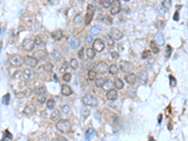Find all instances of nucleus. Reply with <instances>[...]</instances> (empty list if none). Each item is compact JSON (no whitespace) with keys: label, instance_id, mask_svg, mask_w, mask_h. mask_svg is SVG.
I'll list each match as a JSON object with an SVG mask.
<instances>
[{"label":"nucleus","instance_id":"obj_1","mask_svg":"<svg viewBox=\"0 0 188 141\" xmlns=\"http://www.w3.org/2000/svg\"><path fill=\"white\" fill-rule=\"evenodd\" d=\"M56 128L62 134H68L72 130V124L68 119H60L56 122Z\"/></svg>","mask_w":188,"mask_h":141},{"label":"nucleus","instance_id":"obj_2","mask_svg":"<svg viewBox=\"0 0 188 141\" xmlns=\"http://www.w3.org/2000/svg\"><path fill=\"white\" fill-rule=\"evenodd\" d=\"M83 104L87 106H96L98 105V100L95 96L91 95V94H87L82 98Z\"/></svg>","mask_w":188,"mask_h":141},{"label":"nucleus","instance_id":"obj_3","mask_svg":"<svg viewBox=\"0 0 188 141\" xmlns=\"http://www.w3.org/2000/svg\"><path fill=\"white\" fill-rule=\"evenodd\" d=\"M94 12H95L94 7L89 4L88 6V10H87L86 16H85V23H86V25H89L90 22L92 21L93 16H94Z\"/></svg>","mask_w":188,"mask_h":141},{"label":"nucleus","instance_id":"obj_4","mask_svg":"<svg viewBox=\"0 0 188 141\" xmlns=\"http://www.w3.org/2000/svg\"><path fill=\"white\" fill-rule=\"evenodd\" d=\"M120 9H121L120 1L119 0H113L111 2V6H110V13L112 15H116L120 11Z\"/></svg>","mask_w":188,"mask_h":141},{"label":"nucleus","instance_id":"obj_5","mask_svg":"<svg viewBox=\"0 0 188 141\" xmlns=\"http://www.w3.org/2000/svg\"><path fill=\"white\" fill-rule=\"evenodd\" d=\"M34 46H35V43H34L33 39H25L23 41V43H22V47H23V49L25 50V51H27V52L32 51L34 48Z\"/></svg>","mask_w":188,"mask_h":141},{"label":"nucleus","instance_id":"obj_6","mask_svg":"<svg viewBox=\"0 0 188 141\" xmlns=\"http://www.w3.org/2000/svg\"><path fill=\"white\" fill-rule=\"evenodd\" d=\"M108 71V66L106 62L103 61H100L95 67V72L96 73H100V74H105Z\"/></svg>","mask_w":188,"mask_h":141},{"label":"nucleus","instance_id":"obj_7","mask_svg":"<svg viewBox=\"0 0 188 141\" xmlns=\"http://www.w3.org/2000/svg\"><path fill=\"white\" fill-rule=\"evenodd\" d=\"M22 21L23 23L27 26H31L35 22V17L30 14V13H25L23 16H22Z\"/></svg>","mask_w":188,"mask_h":141},{"label":"nucleus","instance_id":"obj_8","mask_svg":"<svg viewBox=\"0 0 188 141\" xmlns=\"http://www.w3.org/2000/svg\"><path fill=\"white\" fill-rule=\"evenodd\" d=\"M45 92H46V90H45L44 87H41V88L36 89V97L39 103H40V104H43L45 102Z\"/></svg>","mask_w":188,"mask_h":141},{"label":"nucleus","instance_id":"obj_9","mask_svg":"<svg viewBox=\"0 0 188 141\" xmlns=\"http://www.w3.org/2000/svg\"><path fill=\"white\" fill-rule=\"evenodd\" d=\"M24 62V58L20 55H13L10 57V63L14 67H20Z\"/></svg>","mask_w":188,"mask_h":141},{"label":"nucleus","instance_id":"obj_10","mask_svg":"<svg viewBox=\"0 0 188 141\" xmlns=\"http://www.w3.org/2000/svg\"><path fill=\"white\" fill-rule=\"evenodd\" d=\"M24 63L27 66L30 67V68H34V67H36L37 64H38V60H37L34 56H27L24 57Z\"/></svg>","mask_w":188,"mask_h":141},{"label":"nucleus","instance_id":"obj_11","mask_svg":"<svg viewBox=\"0 0 188 141\" xmlns=\"http://www.w3.org/2000/svg\"><path fill=\"white\" fill-rule=\"evenodd\" d=\"M93 48L97 52H102L105 49V43L101 39H97L93 43Z\"/></svg>","mask_w":188,"mask_h":141},{"label":"nucleus","instance_id":"obj_12","mask_svg":"<svg viewBox=\"0 0 188 141\" xmlns=\"http://www.w3.org/2000/svg\"><path fill=\"white\" fill-rule=\"evenodd\" d=\"M110 36L112 37L114 39L119 41V39H121L123 35H122L121 31H120L119 29H118L117 27H112L111 30H110Z\"/></svg>","mask_w":188,"mask_h":141},{"label":"nucleus","instance_id":"obj_13","mask_svg":"<svg viewBox=\"0 0 188 141\" xmlns=\"http://www.w3.org/2000/svg\"><path fill=\"white\" fill-rule=\"evenodd\" d=\"M34 57L37 59V60H44V59L47 57V53L45 50H43V49H40L38 50V51H36V52L34 53Z\"/></svg>","mask_w":188,"mask_h":141},{"label":"nucleus","instance_id":"obj_14","mask_svg":"<svg viewBox=\"0 0 188 141\" xmlns=\"http://www.w3.org/2000/svg\"><path fill=\"white\" fill-rule=\"evenodd\" d=\"M119 68H120V70H121L123 72H129L131 70H132L133 66H132V64H131L130 62H128V61H124V60H122V61H120Z\"/></svg>","mask_w":188,"mask_h":141},{"label":"nucleus","instance_id":"obj_15","mask_svg":"<svg viewBox=\"0 0 188 141\" xmlns=\"http://www.w3.org/2000/svg\"><path fill=\"white\" fill-rule=\"evenodd\" d=\"M23 75L25 79H33L36 76V73H35L33 70L26 69L23 71Z\"/></svg>","mask_w":188,"mask_h":141},{"label":"nucleus","instance_id":"obj_16","mask_svg":"<svg viewBox=\"0 0 188 141\" xmlns=\"http://www.w3.org/2000/svg\"><path fill=\"white\" fill-rule=\"evenodd\" d=\"M106 97H107V99L110 100V101H115V100L118 99V92H117V90L114 89H109L108 91H107Z\"/></svg>","mask_w":188,"mask_h":141},{"label":"nucleus","instance_id":"obj_17","mask_svg":"<svg viewBox=\"0 0 188 141\" xmlns=\"http://www.w3.org/2000/svg\"><path fill=\"white\" fill-rule=\"evenodd\" d=\"M97 135V133L93 128H89L86 132V141H90L92 138H94Z\"/></svg>","mask_w":188,"mask_h":141},{"label":"nucleus","instance_id":"obj_18","mask_svg":"<svg viewBox=\"0 0 188 141\" xmlns=\"http://www.w3.org/2000/svg\"><path fill=\"white\" fill-rule=\"evenodd\" d=\"M35 113V106L33 105H27L24 109V114L27 116H31Z\"/></svg>","mask_w":188,"mask_h":141},{"label":"nucleus","instance_id":"obj_19","mask_svg":"<svg viewBox=\"0 0 188 141\" xmlns=\"http://www.w3.org/2000/svg\"><path fill=\"white\" fill-rule=\"evenodd\" d=\"M138 80L140 84L145 85L146 83H147V80H148V73H147L145 71L140 72V73H139V75H138Z\"/></svg>","mask_w":188,"mask_h":141},{"label":"nucleus","instance_id":"obj_20","mask_svg":"<svg viewBox=\"0 0 188 141\" xmlns=\"http://www.w3.org/2000/svg\"><path fill=\"white\" fill-rule=\"evenodd\" d=\"M51 35H52V38H53L55 41L58 42V41H60V39H62L63 33L60 29H56V30H55V31H53Z\"/></svg>","mask_w":188,"mask_h":141},{"label":"nucleus","instance_id":"obj_21","mask_svg":"<svg viewBox=\"0 0 188 141\" xmlns=\"http://www.w3.org/2000/svg\"><path fill=\"white\" fill-rule=\"evenodd\" d=\"M61 93L64 96H69L73 93V89H71V87L68 85H62L61 87Z\"/></svg>","mask_w":188,"mask_h":141},{"label":"nucleus","instance_id":"obj_22","mask_svg":"<svg viewBox=\"0 0 188 141\" xmlns=\"http://www.w3.org/2000/svg\"><path fill=\"white\" fill-rule=\"evenodd\" d=\"M125 81L128 84H130V85H133V84H135V81H136V76H135V74H134V73H129L128 75L125 76Z\"/></svg>","mask_w":188,"mask_h":141},{"label":"nucleus","instance_id":"obj_23","mask_svg":"<svg viewBox=\"0 0 188 141\" xmlns=\"http://www.w3.org/2000/svg\"><path fill=\"white\" fill-rule=\"evenodd\" d=\"M86 56L89 57V59H92L96 56L95 50L93 48H87L86 49Z\"/></svg>","mask_w":188,"mask_h":141},{"label":"nucleus","instance_id":"obj_24","mask_svg":"<svg viewBox=\"0 0 188 141\" xmlns=\"http://www.w3.org/2000/svg\"><path fill=\"white\" fill-rule=\"evenodd\" d=\"M155 42L158 43V44H164L165 43V38H164V35L162 33H157L155 35Z\"/></svg>","mask_w":188,"mask_h":141},{"label":"nucleus","instance_id":"obj_25","mask_svg":"<svg viewBox=\"0 0 188 141\" xmlns=\"http://www.w3.org/2000/svg\"><path fill=\"white\" fill-rule=\"evenodd\" d=\"M101 31H102V29H101V27L98 26H94L91 27V29H90V34L92 35V36H98L100 33H101Z\"/></svg>","mask_w":188,"mask_h":141},{"label":"nucleus","instance_id":"obj_26","mask_svg":"<svg viewBox=\"0 0 188 141\" xmlns=\"http://www.w3.org/2000/svg\"><path fill=\"white\" fill-rule=\"evenodd\" d=\"M108 70H109V72H110L111 74H113V75L118 74V72H119V68H118V66L116 65V64H112V65L108 68Z\"/></svg>","mask_w":188,"mask_h":141},{"label":"nucleus","instance_id":"obj_27","mask_svg":"<svg viewBox=\"0 0 188 141\" xmlns=\"http://www.w3.org/2000/svg\"><path fill=\"white\" fill-rule=\"evenodd\" d=\"M60 118V111L59 110H54L53 112H52V114H51V119L52 120H54V122H56V119H58V118Z\"/></svg>","mask_w":188,"mask_h":141},{"label":"nucleus","instance_id":"obj_28","mask_svg":"<svg viewBox=\"0 0 188 141\" xmlns=\"http://www.w3.org/2000/svg\"><path fill=\"white\" fill-rule=\"evenodd\" d=\"M83 22V16L81 13H78V14H76L75 16H74V18H73V23L75 24V25H80V24Z\"/></svg>","mask_w":188,"mask_h":141},{"label":"nucleus","instance_id":"obj_29","mask_svg":"<svg viewBox=\"0 0 188 141\" xmlns=\"http://www.w3.org/2000/svg\"><path fill=\"white\" fill-rule=\"evenodd\" d=\"M90 114V110L89 108H83L81 111V116H82V119H86Z\"/></svg>","mask_w":188,"mask_h":141},{"label":"nucleus","instance_id":"obj_30","mask_svg":"<svg viewBox=\"0 0 188 141\" xmlns=\"http://www.w3.org/2000/svg\"><path fill=\"white\" fill-rule=\"evenodd\" d=\"M114 85H115V87L117 88V89H121L122 88H123V82H122L119 78L115 79V81H114Z\"/></svg>","mask_w":188,"mask_h":141},{"label":"nucleus","instance_id":"obj_31","mask_svg":"<svg viewBox=\"0 0 188 141\" xmlns=\"http://www.w3.org/2000/svg\"><path fill=\"white\" fill-rule=\"evenodd\" d=\"M70 46L72 47V49H76L78 46V41L75 38H72L70 39Z\"/></svg>","mask_w":188,"mask_h":141},{"label":"nucleus","instance_id":"obj_32","mask_svg":"<svg viewBox=\"0 0 188 141\" xmlns=\"http://www.w3.org/2000/svg\"><path fill=\"white\" fill-rule=\"evenodd\" d=\"M70 66L72 67V69L76 70L78 68V61L75 58H72L70 60Z\"/></svg>","mask_w":188,"mask_h":141},{"label":"nucleus","instance_id":"obj_33","mask_svg":"<svg viewBox=\"0 0 188 141\" xmlns=\"http://www.w3.org/2000/svg\"><path fill=\"white\" fill-rule=\"evenodd\" d=\"M50 56H51L54 60H57V59L60 57V53L58 52V51L55 50V51H53V52L50 54Z\"/></svg>","mask_w":188,"mask_h":141},{"label":"nucleus","instance_id":"obj_34","mask_svg":"<svg viewBox=\"0 0 188 141\" xmlns=\"http://www.w3.org/2000/svg\"><path fill=\"white\" fill-rule=\"evenodd\" d=\"M105 82H106V79H105V78H97V79H95V85H96V87H98V88H101V87H102V85L105 84Z\"/></svg>","mask_w":188,"mask_h":141},{"label":"nucleus","instance_id":"obj_35","mask_svg":"<svg viewBox=\"0 0 188 141\" xmlns=\"http://www.w3.org/2000/svg\"><path fill=\"white\" fill-rule=\"evenodd\" d=\"M43 70L46 71V72H51V71L53 70V65H52V63L46 62L43 64Z\"/></svg>","mask_w":188,"mask_h":141},{"label":"nucleus","instance_id":"obj_36","mask_svg":"<svg viewBox=\"0 0 188 141\" xmlns=\"http://www.w3.org/2000/svg\"><path fill=\"white\" fill-rule=\"evenodd\" d=\"M55 105H56V102H55L54 99L47 100V107H48V109H54L55 108Z\"/></svg>","mask_w":188,"mask_h":141},{"label":"nucleus","instance_id":"obj_37","mask_svg":"<svg viewBox=\"0 0 188 141\" xmlns=\"http://www.w3.org/2000/svg\"><path fill=\"white\" fill-rule=\"evenodd\" d=\"M171 3H172V0H163L162 5H163V7H164L165 9L168 10V9H170V7H171Z\"/></svg>","mask_w":188,"mask_h":141},{"label":"nucleus","instance_id":"obj_38","mask_svg":"<svg viewBox=\"0 0 188 141\" xmlns=\"http://www.w3.org/2000/svg\"><path fill=\"white\" fill-rule=\"evenodd\" d=\"M88 76H89V80H95L96 79V72L93 70H89L88 72Z\"/></svg>","mask_w":188,"mask_h":141},{"label":"nucleus","instance_id":"obj_39","mask_svg":"<svg viewBox=\"0 0 188 141\" xmlns=\"http://www.w3.org/2000/svg\"><path fill=\"white\" fill-rule=\"evenodd\" d=\"M101 4L105 9H107L111 6V1L110 0H101Z\"/></svg>","mask_w":188,"mask_h":141},{"label":"nucleus","instance_id":"obj_40","mask_svg":"<svg viewBox=\"0 0 188 141\" xmlns=\"http://www.w3.org/2000/svg\"><path fill=\"white\" fill-rule=\"evenodd\" d=\"M70 111H71V107L68 105H64L61 106V112L63 114H68Z\"/></svg>","mask_w":188,"mask_h":141},{"label":"nucleus","instance_id":"obj_41","mask_svg":"<svg viewBox=\"0 0 188 141\" xmlns=\"http://www.w3.org/2000/svg\"><path fill=\"white\" fill-rule=\"evenodd\" d=\"M151 48H152V52L154 53V54H157V53L159 52V48L157 47V45L155 44V43L152 41V43H151Z\"/></svg>","mask_w":188,"mask_h":141},{"label":"nucleus","instance_id":"obj_42","mask_svg":"<svg viewBox=\"0 0 188 141\" xmlns=\"http://www.w3.org/2000/svg\"><path fill=\"white\" fill-rule=\"evenodd\" d=\"M110 87H111V83H110V81L109 80H106V82H105V84L102 85V89H105V90H107L108 91L109 89H110Z\"/></svg>","mask_w":188,"mask_h":141},{"label":"nucleus","instance_id":"obj_43","mask_svg":"<svg viewBox=\"0 0 188 141\" xmlns=\"http://www.w3.org/2000/svg\"><path fill=\"white\" fill-rule=\"evenodd\" d=\"M10 93H7L6 95L4 96L3 99H2V103H3L4 105H9V103H10Z\"/></svg>","mask_w":188,"mask_h":141},{"label":"nucleus","instance_id":"obj_44","mask_svg":"<svg viewBox=\"0 0 188 141\" xmlns=\"http://www.w3.org/2000/svg\"><path fill=\"white\" fill-rule=\"evenodd\" d=\"M71 78H72V74L70 72H66L63 74V80L66 81V82H70L71 81Z\"/></svg>","mask_w":188,"mask_h":141},{"label":"nucleus","instance_id":"obj_45","mask_svg":"<svg viewBox=\"0 0 188 141\" xmlns=\"http://www.w3.org/2000/svg\"><path fill=\"white\" fill-rule=\"evenodd\" d=\"M169 83H170V86H171V87H175V86L177 85V80H176L172 75H169Z\"/></svg>","mask_w":188,"mask_h":141},{"label":"nucleus","instance_id":"obj_46","mask_svg":"<svg viewBox=\"0 0 188 141\" xmlns=\"http://www.w3.org/2000/svg\"><path fill=\"white\" fill-rule=\"evenodd\" d=\"M106 39H107V44H108L109 46H113L114 45V43H115V42L113 41V38L110 35L109 36H106Z\"/></svg>","mask_w":188,"mask_h":141},{"label":"nucleus","instance_id":"obj_47","mask_svg":"<svg viewBox=\"0 0 188 141\" xmlns=\"http://www.w3.org/2000/svg\"><path fill=\"white\" fill-rule=\"evenodd\" d=\"M150 56H151V51L145 50L144 52L142 53V57H143V58H148Z\"/></svg>","mask_w":188,"mask_h":141},{"label":"nucleus","instance_id":"obj_48","mask_svg":"<svg viewBox=\"0 0 188 141\" xmlns=\"http://www.w3.org/2000/svg\"><path fill=\"white\" fill-rule=\"evenodd\" d=\"M93 42V36L91 34H88L86 36V43H91Z\"/></svg>","mask_w":188,"mask_h":141},{"label":"nucleus","instance_id":"obj_49","mask_svg":"<svg viewBox=\"0 0 188 141\" xmlns=\"http://www.w3.org/2000/svg\"><path fill=\"white\" fill-rule=\"evenodd\" d=\"M84 53H86V50L85 48H81L80 51L78 52V56H79L81 59H84Z\"/></svg>","mask_w":188,"mask_h":141},{"label":"nucleus","instance_id":"obj_50","mask_svg":"<svg viewBox=\"0 0 188 141\" xmlns=\"http://www.w3.org/2000/svg\"><path fill=\"white\" fill-rule=\"evenodd\" d=\"M34 43H35V44H37V45H40V43H41V39L38 36L35 37V38H34Z\"/></svg>","mask_w":188,"mask_h":141},{"label":"nucleus","instance_id":"obj_51","mask_svg":"<svg viewBox=\"0 0 188 141\" xmlns=\"http://www.w3.org/2000/svg\"><path fill=\"white\" fill-rule=\"evenodd\" d=\"M171 51H172V48L170 45H168L166 46V54H165V56H166V57H168V56H170V54H171Z\"/></svg>","mask_w":188,"mask_h":141},{"label":"nucleus","instance_id":"obj_52","mask_svg":"<svg viewBox=\"0 0 188 141\" xmlns=\"http://www.w3.org/2000/svg\"><path fill=\"white\" fill-rule=\"evenodd\" d=\"M7 136L9 137V139H12V135H11L10 133H9V131H8V130H6V131L4 132V138H6Z\"/></svg>","mask_w":188,"mask_h":141},{"label":"nucleus","instance_id":"obj_53","mask_svg":"<svg viewBox=\"0 0 188 141\" xmlns=\"http://www.w3.org/2000/svg\"><path fill=\"white\" fill-rule=\"evenodd\" d=\"M111 56H112L113 59H118L119 57V55L118 52H112L111 53Z\"/></svg>","mask_w":188,"mask_h":141},{"label":"nucleus","instance_id":"obj_54","mask_svg":"<svg viewBox=\"0 0 188 141\" xmlns=\"http://www.w3.org/2000/svg\"><path fill=\"white\" fill-rule=\"evenodd\" d=\"M67 67H68V64H67L66 61H64V64H63L62 67H61V69H60V72H63L64 71H66V70H67Z\"/></svg>","mask_w":188,"mask_h":141},{"label":"nucleus","instance_id":"obj_55","mask_svg":"<svg viewBox=\"0 0 188 141\" xmlns=\"http://www.w3.org/2000/svg\"><path fill=\"white\" fill-rule=\"evenodd\" d=\"M56 141H68L64 136H56Z\"/></svg>","mask_w":188,"mask_h":141},{"label":"nucleus","instance_id":"obj_56","mask_svg":"<svg viewBox=\"0 0 188 141\" xmlns=\"http://www.w3.org/2000/svg\"><path fill=\"white\" fill-rule=\"evenodd\" d=\"M58 1H59V0H48V2H49L50 4H52V5H56V4H58Z\"/></svg>","mask_w":188,"mask_h":141},{"label":"nucleus","instance_id":"obj_57","mask_svg":"<svg viewBox=\"0 0 188 141\" xmlns=\"http://www.w3.org/2000/svg\"><path fill=\"white\" fill-rule=\"evenodd\" d=\"M173 19H174L175 21H178V20H179V11H178V10H177V11L175 12L174 17H173Z\"/></svg>","mask_w":188,"mask_h":141},{"label":"nucleus","instance_id":"obj_58","mask_svg":"<svg viewBox=\"0 0 188 141\" xmlns=\"http://www.w3.org/2000/svg\"><path fill=\"white\" fill-rule=\"evenodd\" d=\"M106 22H107V24H112V19L107 16L106 17Z\"/></svg>","mask_w":188,"mask_h":141},{"label":"nucleus","instance_id":"obj_59","mask_svg":"<svg viewBox=\"0 0 188 141\" xmlns=\"http://www.w3.org/2000/svg\"><path fill=\"white\" fill-rule=\"evenodd\" d=\"M149 141H155V140H154V138H153V137H152V136H151V137L149 138Z\"/></svg>","mask_w":188,"mask_h":141},{"label":"nucleus","instance_id":"obj_60","mask_svg":"<svg viewBox=\"0 0 188 141\" xmlns=\"http://www.w3.org/2000/svg\"><path fill=\"white\" fill-rule=\"evenodd\" d=\"M161 118H162V115H159V118H158L159 122H161Z\"/></svg>","mask_w":188,"mask_h":141},{"label":"nucleus","instance_id":"obj_61","mask_svg":"<svg viewBox=\"0 0 188 141\" xmlns=\"http://www.w3.org/2000/svg\"><path fill=\"white\" fill-rule=\"evenodd\" d=\"M54 79H55V80H57V76H56V74H54Z\"/></svg>","mask_w":188,"mask_h":141},{"label":"nucleus","instance_id":"obj_62","mask_svg":"<svg viewBox=\"0 0 188 141\" xmlns=\"http://www.w3.org/2000/svg\"><path fill=\"white\" fill-rule=\"evenodd\" d=\"M124 1H126V2H128V1H130V0H124Z\"/></svg>","mask_w":188,"mask_h":141}]
</instances>
